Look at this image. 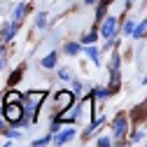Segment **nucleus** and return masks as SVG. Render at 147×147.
Instances as JSON below:
<instances>
[{
    "instance_id": "nucleus-1",
    "label": "nucleus",
    "mask_w": 147,
    "mask_h": 147,
    "mask_svg": "<svg viewBox=\"0 0 147 147\" xmlns=\"http://www.w3.org/2000/svg\"><path fill=\"white\" fill-rule=\"evenodd\" d=\"M21 117H24V107L19 105V100H14V103H7V105H5V119H7V121H12V124H16V126H21V124H24Z\"/></svg>"
},
{
    "instance_id": "nucleus-2",
    "label": "nucleus",
    "mask_w": 147,
    "mask_h": 147,
    "mask_svg": "<svg viewBox=\"0 0 147 147\" xmlns=\"http://www.w3.org/2000/svg\"><path fill=\"white\" fill-rule=\"evenodd\" d=\"M115 28H117V19H112V16H107V19L103 21V28H100L103 38H112V35H115Z\"/></svg>"
},
{
    "instance_id": "nucleus-3",
    "label": "nucleus",
    "mask_w": 147,
    "mask_h": 147,
    "mask_svg": "<svg viewBox=\"0 0 147 147\" xmlns=\"http://www.w3.org/2000/svg\"><path fill=\"white\" fill-rule=\"evenodd\" d=\"M56 103H59L61 110H65V107L72 103V96L68 94V91H59V94H56Z\"/></svg>"
},
{
    "instance_id": "nucleus-4",
    "label": "nucleus",
    "mask_w": 147,
    "mask_h": 147,
    "mask_svg": "<svg viewBox=\"0 0 147 147\" xmlns=\"http://www.w3.org/2000/svg\"><path fill=\"white\" fill-rule=\"evenodd\" d=\"M112 131H115V136H117V138L126 133V119H124V117H117V119H115V124H112Z\"/></svg>"
},
{
    "instance_id": "nucleus-5",
    "label": "nucleus",
    "mask_w": 147,
    "mask_h": 147,
    "mask_svg": "<svg viewBox=\"0 0 147 147\" xmlns=\"http://www.w3.org/2000/svg\"><path fill=\"white\" fill-rule=\"evenodd\" d=\"M72 136H75V131H72V128H65V131H61L56 138H54V142H56V145H63V142L72 140Z\"/></svg>"
},
{
    "instance_id": "nucleus-6",
    "label": "nucleus",
    "mask_w": 147,
    "mask_h": 147,
    "mask_svg": "<svg viewBox=\"0 0 147 147\" xmlns=\"http://www.w3.org/2000/svg\"><path fill=\"white\" fill-rule=\"evenodd\" d=\"M54 63H56V54H49V56L42 59V65L45 68H54Z\"/></svg>"
},
{
    "instance_id": "nucleus-7",
    "label": "nucleus",
    "mask_w": 147,
    "mask_h": 147,
    "mask_svg": "<svg viewBox=\"0 0 147 147\" xmlns=\"http://www.w3.org/2000/svg\"><path fill=\"white\" fill-rule=\"evenodd\" d=\"M145 28H147V26H145V21H140V24H138V28H136V30H131V33H133V38H145Z\"/></svg>"
},
{
    "instance_id": "nucleus-8",
    "label": "nucleus",
    "mask_w": 147,
    "mask_h": 147,
    "mask_svg": "<svg viewBox=\"0 0 147 147\" xmlns=\"http://www.w3.org/2000/svg\"><path fill=\"white\" fill-rule=\"evenodd\" d=\"M86 54H89V56H91V59H94V63H96V65L100 63V54H98V51H96L94 47H89V49H86Z\"/></svg>"
},
{
    "instance_id": "nucleus-9",
    "label": "nucleus",
    "mask_w": 147,
    "mask_h": 147,
    "mask_svg": "<svg viewBox=\"0 0 147 147\" xmlns=\"http://www.w3.org/2000/svg\"><path fill=\"white\" fill-rule=\"evenodd\" d=\"M26 12H28V5H19V7H16V12H14V19L19 21V19H21V16H24Z\"/></svg>"
},
{
    "instance_id": "nucleus-10",
    "label": "nucleus",
    "mask_w": 147,
    "mask_h": 147,
    "mask_svg": "<svg viewBox=\"0 0 147 147\" xmlns=\"http://www.w3.org/2000/svg\"><path fill=\"white\" fill-rule=\"evenodd\" d=\"M19 98H21V94H16V91H9V94H7V103H14Z\"/></svg>"
},
{
    "instance_id": "nucleus-11",
    "label": "nucleus",
    "mask_w": 147,
    "mask_h": 147,
    "mask_svg": "<svg viewBox=\"0 0 147 147\" xmlns=\"http://www.w3.org/2000/svg\"><path fill=\"white\" fill-rule=\"evenodd\" d=\"M65 51H68V54H77V51H80V47H77V45H68V47H65Z\"/></svg>"
},
{
    "instance_id": "nucleus-12",
    "label": "nucleus",
    "mask_w": 147,
    "mask_h": 147,
    "mask_svg": "<svg viewBox=\"0 0 147 147\" xmlns=\"http://www.w3.org/2000/svg\"><path fill=\"white\" fill-rule=\"evenodd\" d=\"M45 21H47V16H45V14H38V26H40V28L45 26Z\"/></svg>"
},
{
    "instance_id": "nucleus-13",
    "label": "nucleus",
    "mask_w": 147,
    "mask_h": 147,
    "mask_svg": "<svg viewBox=\"0 0 147 147\" xmlns=\"http://www.w3.org/2000/svg\"><path fill=\"white\" fill-rule=\"evenodd\" d=\"M142 136H145V131H138V133L133 136V142H136V140H138V142H142Z\"/></svg>"
},
{
    "instance_id": "nucleus-14",
    "label": "nucleus",
    "mask_w": 147,
    "mask_h": 147,
    "mask_svg": "<svg viewBox=\"0 0 147 147\" xmlns=\"http://www.w3.org/2000/svg\"><path fill=\"white\" fill-rule=\"evenodd\" d=\"M61 77H63V80H70V70H68V68L61 70Z\"/></svg>"
},
{
    "instance_id": "nucleus-15",
    "label": "nucleus",
    "mask_w": 147,
    "mask_h": 147,
    "mask_svg": "<svg viewBox=\"0 0 147 147\" xmlns=\"http://www.w3.org/2000/svg\"><path fill=\"white\" fill-rule=\"evenodd\" d=\"M94 40H96V33H89L86 38H84V42H94Z\"/></svg>"
},
{
    "instance_id": "nucleus-16",
    "label": "nucleus",
    "mask_w": 147,
    "mask_h": 147,
    "mask_svg": "<svg viewBox=\"0 0 147 147\" xmlns=\"http://www.w3.org/2000/svg\"><path fill=\"white\" fill-rule=\"evenodd\" d=\"M19 75H21V70H16V72H14V75H12V77H9V82H12V84H14V82H16V80H19Z\"/></svg>"
},
{
    "instance_id": "nucleus-17",
    "label": "nucleus",
    "mask_w": 147,
    "mask_h": 147,
    "mask_svg": "<svg viewBox=\"0 0 147 147\" xmlns=\"http://www.w3.org/2000/svg\"><path fill=\"white\" fill-rule=\"evenodd\" d=\"M98 145H103V147H107V145H110V140H107V138H100V140H98Z\"/></svg>"
},
{
    "instance_id": "nucleus-18",
    "label": "nucleus",
    "mask_w": 147,
    "mask_h": 147,
    "mask_svg": "<svg viewBox=\"0 0 147 147\" xmlns=\"http://www.w3.org/2000/svg\"><path fill=\"white\" fill-rule=\"evenodd\" d=\"M0 131H3V121H0Z\"/></svg>"
},
{
    "instance_id": "nucleus-19",
    "label": "nucleus",
    "mask_w": 147,
    "mask_h": 147,
    "mask_svg": "<svg viewBox=\"0 0 147 147\" xmlns=\"http://www.w3.org/2000/svg\"><path fill=\"white\" fill-rule=\"evenodd\" d=\"M86 3H96V0H86Z\"/></svg>"
},
{
    "instance_id": "nucleus-20",
    "label": "nucleus",
    "mask_w": 147,
    "mask_h": 147,
    "mask_svg": "<svg viewBox=\"0 0 147 147\" xmlns=\"http://www.w3.org/2000/svg\"><path fill=\"white\" fill-rule=\"evenodd\" d=\"M0 65H3V63H0Z\"/></svg>"
}]
</instances>
